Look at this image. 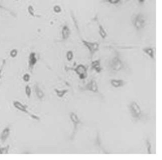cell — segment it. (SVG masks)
<instances>
[{
	"label": "cell",
	"instance_id": "25",
	"mask_svg": "<svg viewBox=\"0 0 162 160\" xmlns=\"http://www.w3.org/2000/svg\"><path fill=\"white\" fill-rule=\"evenodd\" d=\"M146 148L147 149V152H148V154H152L151 153V148H152V145L150 144V141H149V140L147 139L146 140Z\"/></svg>",
	"mask_w": 162,
	"mask_h": 160
},
{
	"label": "cell",
	"instance_id": "2",
	"mask_svg": "<svg viewBox=\"0 0 162 160\" xmlns=\"http://www.w3.org/2000/svg\"><path fill=\"white\" fill-rule=\"evenodd\" d=\"M110 68L114 72H119L124 67L122 60L119 58V55H117L113 57L109 64Z\"/></svg>",
	"mask_w": 162,
	"mask_h": 160
},
{
	"label": "cell",
	"instance_id": "12",
	"mask_svg": "<svg viewBox=\"0 0 162 160\" xmlns=\"http://www.w3.org/2000/svg\"><path fill=\"white\" fill-rule=\"evenodd\" d=\"M91 66L92 69L95 70L98 73H100L101 72L102 69H103L101 66L100 60V59L92 61Z\"/></svg>",
	"mask_w": 162,
	"mask_h": 160
},
{
	"label": "cell",
	"instance_id": "5",
	"mask_svg": "<svg viewBox=\"0 0 162 160\" xmlns=\"http://www.w3.org/2000/svg\"><path fill=\"white\" fill-rule=\"evenodd\" d=\"M74 71L79 76L81 80H84L87 77V69L84 65L82 64L77 65L76 67L74 68Z\"/></svg>",
	"mask_w": 162,
	"mask_h": 160
},
{
	"label": "cell",
	"instance_id": "22",
	"mask_svg": "<svg viewBox=\"0 0 162 160\" xmlns=\"http://www.w3.org/2000/svg\"><path fill=\"white\" fill-rule=\"evenodd\" d=\"M73 56H74L73 53L72 51H68L66 53V58H67L68 61H69V62L72 60Z\"/></svg>",
	"mask_w": 162,
	"mask_h": 160
},
{
	"label": "cell",
	"instance_id": "1",
	"mask_svg": "<svg viewBox=\"0 0 162 160\" xmlns=\"http://www.w3.org/2000/svg\"><path fill=\"white\" fill-rule=\"evenodd\" d=\"M146 24L145 16L141 13H139L135 16L132 20V24L134 27L137 30L144 28Z\"/></svg>",
	"mask_w": 162,
	"mask_h": 160
},
{
	"label": "cell",
	"instance_id": "17",
	"mask_svg": "<svg viewBox=\"0 0 162 160\" xmlns=\"http://www.w3.org/2000/svg\"><path fill=\"white\" fill-rule=\"evenodd\" d=\"M27 12L29 15L31 17H34V18L38 17L35 8L33 6L31 5H30L28 6Z\"/></svg>",
	"mask_w": 162,
	"mask_h": 160
},
{
	"label": "cell",
	"instance_id": "10",
	"mask_svg": "<svg viewBox=\"0 0 162 160\" xmlns=\"http://www.w3.org/2000/svg\"><path fill=\"white\" fill-rule=\"evenodd\" d=\"M70 120L72 122L73 124L74 125V133L75 132L77 129V127L78 124L81 123L80 119L76 114L72 112L70 115Z\"/></svg>",
	"mask_w": 162,
	"mask_h": 160
},
{
	"label": "cell",
	"instance_id": "26",
	"mask_svg": "<svg viewBox=\"0 0 162 160\" xmlns=\"http://www.w3.org/2000/svg\"><path fill=\"white\" fill-rule=\"evenodd\" d=\"M18 54V51L16 49H13L10 52V56L12 58H15L17 57Z\"/></svg>",
	"mask_w": 162,
	"mask_h": 160
},
{
	"label": "cell",
	"instance_id": "3",
	"mask_svg": "<svg viewBox=\"0 0 162 160\" xmlns=\"http://www.w3.org/2000/svg\"><path fill=\"white\" fill-rule=\"evenodd\" d=\"M81 41L83 45L85 46L88 49L90 52L91 59H92L95 53L99 51L100 47L99 43L97 42H91L84 40H82Z\"/></svg>",
	"mask_w": 162,
	"mask_h": 160
},
{
	"label": "cell",
	"instance_id": "23",
	"mask_svg": "<svg viewBox=\"0 0 162 160\" xmlns=\"http://www.w3.org/2000/svg\"><path fill=\"white\" fill-rule=\"evenodd\" d=\"M25 93H26L27 97L28 98H30L31 95L32 91L29 85L26 86V87H25Z\"/></svg>",
	"mask_w": 162,
	"mask_h": 160
},
{
	"label": "cell",
	"instance_id": "15",
	"mask_svg": "<svg viewBox=\"0 0 162 160\" xmlns=\"http://www.w3.org/2000/svg\"><path fill=\"white\" fill-rule=\"evenodd\" d=\"M143 52L146 54L147 55L149 56L150 58L152 59H154V51L153 50V48H150V47H146V48L143 49Z\"/></svg>",
	"mask_w": 162,
	"mask_h": 160
},
{
	"label": "cell",
	"instance_id": "4",
	"mask_svg": "<svg viewBox=\"0 0 162 160\" xmlns=\"http://www.w3.org/2000/svg\"><path fill=\"white\" fill-rule=\"evenodd\" d=\"M130 111L132 116L134 118L140 119L141 116V109L136 102L133 101L130 104Z\"/></svg>",
	"mask_w": 162,
	"mask_h": 160
},
{
	"label": "cell",
	"instance_id": "8",
	"mask_svg": "<svg viewBox=\"0 0 162 160\" xmlns=\"http://www.w3.org/2000/svg\"><path fill=\"white\" fill-rule=\"evenodd\" d=\"M37 62L36 54L35 52H31L29 54L28 60L29 69L30 70H32Z\"/></svg>",
	"mask_w": 162,
	"mask_h": 160
},
{
	"label": "cell",
	"instance_id": "13",
	"mask_svg": "<svg viewBox=\"0 0 162 160\" xmlns=\"http://www.w3.org/2000/svg\"><path fill=\"white\" fill-rule=\"evenodd\" d=\"M13 105L15 108L17 109V110H19L23 112L28 113V112L27 110V107L21 103V102H19V101H14L13 103Z\"/></svg>",
	"mask_w": 162,
	"mask_h": 160
},
{
	"label": "cell",
	"instance_id": "28",
	"mask_svg": "<svg viewBox=\"0 0 162 160\" xmlns=\"http://www.w3.org/2000/svg\"><path fill=\"white\" fill-rule=\"evenodd\" d=\"M31 117H32L33 119H35V120H39V118L37 116H35V115H31Z\"/></svg>",
	"mask_w": 162,
	"mask_h": 160
},
{
	"label": "cell",
	"instance_id": "24",
	"mask_svg": "<svg viewBox=\"0 0 162 160\" xmlns=\"http://www.w3.org/2000/svg\"><path fill=\"white\" fill-rule=\"evenodd\" d=\"M53 10L55 13L59 14L62 12V8H61L60 6L56 5L54 6V7H53Z\"/></svg>",
	"mask_w": 162,
	"mask_h": 160
},
{
	"label": "cell",
	"instance_id": "16",
	"mask_svg": "<svg viewBox=\"0 0 162 160\" xmlns=\"http://www.w3.org/2000/svg\"><path fill=\"white\" fill-rule=\"evenodd\" d=\"M98 25H99V33L100 36L103 39H105V38L107 37V33L105 31V29L103 27V25L101 24L98 22Z\"/></svg>",
	"mask_w": 162,
	"mask_h": 160
},
{
	"label": "cell",
	"instance_id": "9",
	"mask_svg": "<svg viewBox=\"0 0 162 160\" xmlns=\"http://www.w3.org/2000/svg\"><path fill=\"white\" fill-rule=\"evenodd\" d=\"M71 34L70 29L67 25H65L63 26L61 30V38L62 41H66L68 39Z\"/></svg>",
	"mask_w": 162,
	"mask_h": 160
},
{
	"label": "cell",
	"instance_id": "18",
	"mask_svg": "<svg viewBox=\"0 0 162 160\" xmlns=\"http://www.w3.org/2000/svg\"><path fill=\"white\" fill-rule=\"evenodd\" d=\"M35 93L37 97L39 99H42L44 97V94L40 88L37 85L35 88Z\"/></svg>",
	"mask_w": 162,
	"mask_h": 160
},
{
	"label": "cell",
	"instance_id": "14",
	"mask_svg": "<svg viewBox=\"0 0 162 160\" xmlns=\"http://www.w3.org/2000/svg\"><path fill=\"white\" fill-rule=\"evenodd\" d=\"M10 134V129L9 127H6L3 130L1 135V140L3 143H4L8 138Z\"/></svg>",
	"mask_w": 162,
	"mask_h": 160
},
{
	"label": "cell",
	"instance_id": "11",
	"mask_svg": "<svg viewBox=\"0 0 162 160\" xmlns=\"http://www.w3.org/2000/svg\"><path fill=\"white\" fill-rule=\"evenodd\" d=\"M110 84L114 88H118L125 85V82L121 79H111L110 80Z\"/></svg>",
	"mask_w": 162,
	"mask_h": 160
},
{
	"label": "cell",
	"instance_id": "29",
	"mask_svg": "<svg viewBox=\"0 0 162 160\" xmlns=\"http://www.w3.org/2000/svg\"><path fill=\"white\" fill-rule=\"evenodd\" d=\"M145 1L146 0H138V2L140 4H143Z\"/></svg>",
	"mask_w": 162,
	"mask_h": 160
},
{
	"label": "cell",
	"instance_id": "19",
	"mask_svg": "<svg viewBox=\"0 0 162 160\" xmlns=\"http://www.w3.org/2000/svg\"><path fill=\"white\" fill-rule=\"evenodd\" d=\"M54 91L56 93V95L58 98H63L65 96V95L68 92V90H59L58 89H55Z\"/></svg>",
	"mask_w": 162,
	"mask_h": 160
},
{
	"label": "cell",
	"instance_id": "27",
	"mask_svg": "<svg viewBox=\"0 0 162 160\" xmlns=\"http://www.w3.org/2000/svg\"><path fill=\"white\" fill-rule=\"evenodd\" d=\"M24 81L25 82H28L30 81V76L29 74H25L23 77Z\"/></svg>",
	"mask_w": 162,
	"mask_h": 160
},
{
	"label": "cell",
	"instance_id": "6",
	"mask_svg": "<svg viewBox=\"0 0 162 160\" xmlns=\"http://www.w3.org/2000/svg\"><path fill=\"white\" fill-rule=\"evenodd\" d=\"M0 16H7L16 18L17 15L14 11L4 6L0 3Z\"/></svg>",
	"mask_w": 162,
	"mask_h": 160
},
{
	"label": "cell",
	"instance_id": "20",
	"mask_svg": "<svg viewBox=\"0 0 162 160\" xmlns=\"http://www.w3.org/2000/svg\"><path fill=\"white\" fill-rule=\"evenodd\" d=\"M10 146H7L5 147L0 148V154H7L9 152Z\"/></svg>",
	"mask_w": 162,
	"mask_h": 160
},
{
	"label": "cell",
	"instance_id": "21",
	"mask_svg": "<svg viewBox=\"0 0 162 160\" xmlns=\"http://www.w3.org/2000/svg\"><path fill=\"white\" fill-rule=\"evenodd\" d=\"M121 0H103L104 3H109L112 5H117L121 2Z\"/></svg>",
	"mask_w": 162,
	"mask_h": 160
},
{
	"label": "cell",
	"instance_id": "7",
	"mask_svg": "<svg viewBox=\"0 0 162 160\" xmlns=\"http://www.w3.org/2000/svg\"><path fill=\"white\" fill-rule=\"evenodd\" d=\"M84 90L94 93H99V86L95 80L92 79L88 84L84 87Z\"/></svg>",
	"mask_w": 162,
	"mask_h": 160
}]
</instances>
